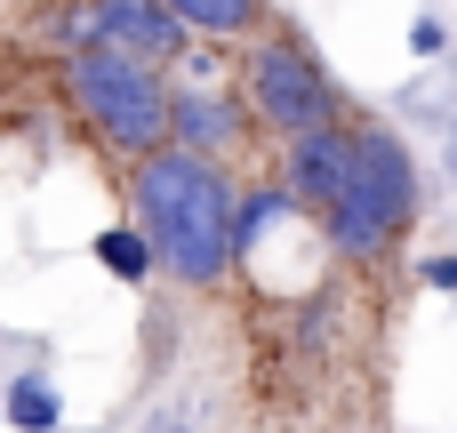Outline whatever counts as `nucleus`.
<instances>
[{"mask_svg": "<svg viewBox=\"0 0 457 433\" xmlns=\"http://www.w3.org/2000/svg\"><path fill=\"white\" fill-rule=\"evenodd\" d=\"M233 201L241 185L225 177V161L153 145L145 161H129V209L137 233L153 249V265L185 289H217L233 273Z\"/></svg>", "mask_w": 457, "mask_h": 433, "instance_id": "obj_1", "label": "nucleus"}, {"mask_svg": "<svg viewBox=\"0 0 457 433\" xmlns=\"http://www.w3.org/2000/svg\"><path fill=\"white\" fill-rule=\"evenodd\" d=\"M418 209H426V169H418L410 137L386 129V121H361L353 129V169H345L337 201L321 209V241L337 257L370 265V257H386L418 225Z\"/></svg>", "mask_w": 457, "mask_h": 433, "instance_id": "obj_2", "label": "nucleus"}, {"mask_svg": "<svg viewBox=\"0 0 457 433\" xmlns=\"http://www.w3.org/2000/svg\"><path fill=\"white\" fill-rule=\"evenodd\" d=\"M64 96L88 121V137L112 145L120 161H145L153 145H169V96H177V80L161 64H137L120 48H72L64 56Z\"/></svg>", "mask_w": 457, "mask_h": 433, "instance_id": "obj_3", "label": "nucleus"}, {"mask_svg": "<svg viewBox=\"0 0 457 433\" xmlns=\"http://www.w3.org/2000/svg\"><path fill=\"white\" fill-rule=\"evenodd\" d=\"M241 112H249V129H273V137L289 145V137L337 129V121H345V88H337V72L313 56V40L281 24V32H265V40L249 48Z\"/></svg>", "mask_w": 457, "mask_h": 433, "instance_id": "obj_4", "label": "nucleus"}, {"mask_svg": "<svg viewBox=\"0 0 457 433\" xmlns=\"http://www.w3.org/2000/svg\"><path fill=\"white\" fill-rule=\"evenodd\" d=\"M80 32H88V48H120L161 72L193 48V32L169 16V0H80Z\"/></svg>", "mask_w": 457, "mask_h": 433, "instance_id": "obj_5", "label": "nucleus"}, {"mask_svg": "<svg viewBox=\"0 0 457 433\" xmlns=\"http://www.w3.org/2000/svg\"><path fill=\"white\" fill-rule=\"evenodd\" d=\"M241 137H249L241 96H225V88H177V96H169V145H177V153L233 161V153H241Z\"/></svg>", "mask_w": 457, "mask_h": 433, "instance_id": "obj_6", "label": "nucleus"}, {"mask_svg": "<svg viewBox=\"0 0 457 433\" xmlns=\"http://www.w3.org/2000/svg\"><path fill=\"white\" fill-rule=\"evenodd\" d=\"M345 169H353V121L313 129V137H289L281 193H289L297 209H329V201H337V185H345Z\"/></svg>", "mask_w": 457, "mask_h": 433, "instance_id": "obj_7", "label": "nucleus"}, {"mask_svg": "<svg viewBox=\"0 0 457 433\" xmlns=\"http://www.w3.org/2000/svg\"><path fill=\"white\" fill-rule=\"evenodd\" d=\"M169 16H177L185 32H209V40H241V32H257L265 0H169Z\"/></svg>", "mask_w": 457, "mask_h": 433, "instance_id": "obj_8", "label": "nucleus"}, {"mask_svg": "<svg viewBox=\"0 0 457 433\" xmlns=\"http://www.w3.org/2000/svg\"><path fill=\"white\" fill-rule=\"evenodd\" d=\"M0 418H8L16 433H56L64 426V402H56V386H48L40 370H24V378L0 394Z\"/></svg>", "mask_w": 457, "mask_h": 433, "instance_id": "obj_9", "label": "nucleus"}, {"mask_svg": "<svg viewBox=\"0 0 457 433\" xmlns=\"http://www.w3.org/2000/svg\"><path fill=\"white\" fill-rule=\"evenodd\" d=\"M289 209H297V201H289L281 185H257V193H241V201H233V265H241V257H249V249H257V241H265V233H273Z\"/></svg>", "mask_w": 457, "mask_h": 433, "instance_id": "obj_10", "label": "nucleus"}, {"mask_svg": "<svg viewBox=\"0 0 457 433\" xmlns=\"http://www.w3.org/2000/svg\"><path fill=\"white\" fill-rule=\"evenodd\" d=\"M96 265H104L112 281H145V273H153V249H145L137 225H104V233H96Z\"/></svg>", "mask_w": 457, "mask_h": 433, "instance_id": "obj_11", "label": "nucleus"}, {"mask_svg": "<svg viewBox=\"0 0 457 433\" xmlns=\"http://www.w3.org/2000/svg\"><path fill=\"white\" fill-rule=\"evenodd\" d=\"M145 433H209V402H193V394H177V402H161Z\"/></svg>", "mask_w": 457, "mask_h": 433, "instance_id": "obj_12", "label": "nucleus"}, {"mask_svg": "<svg viewBox=\"0 0 457 433\" xmlns=\"http://www.w3.org/2000/svg\"><path fill=\"white\" fill-rule=\"evenodd\" d=\"M410 56H418V64L450 56V32H442V16H418V24H410Z\"/></svg>", "mask_w": 457, "mask_h": 433, "instance_id": "obj_13", "label": "nucleus"}, {"mask_svg": "<svg viewBox=\"0 0 457 433\" xmlns=\"http://www.w3.org/2000/svg\"><path fill=\"white\" fill-rule=\"evenodd\" d=\"M418 281H426V289H457V257H426Z\"/></svg>", "mask_w": 457, "mask_h": 433, "instance_id": "obj_14", "label": "nucleus"}, {"mask_svg": "<svg viewBox=\"0 0 457 433\" xmlns=\"http://www.w3.org/2000/svg\"><path fill=\"white\" fill-rule=\"evenodd\" d=\"M450 169H457V137H450Z\"/></svg>", "mask_w": 457, "mask_h": 433, "instance_id": "obj_15", "label": "nucleus"}]
</instances>
